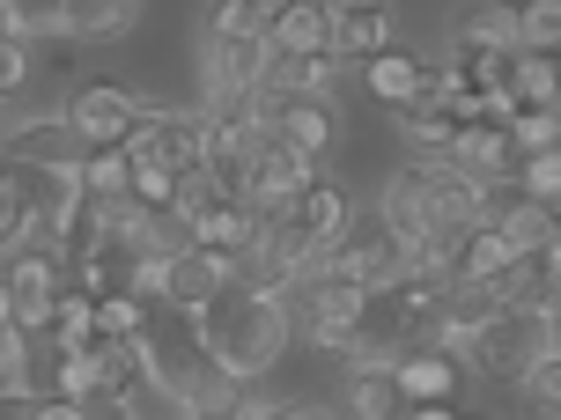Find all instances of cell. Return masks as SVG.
Masks as SVG:
<instances>
[{
    "instance_id": "8",
    "label": "cell",
    "mask_w": 561,
    "mask_h": 420,
    "mask_svg": "<svg viewBox=\"0 0 561 420\" xmlns=\"http://www.w3.org/2000/svg\"><path fill=\"white\" fill-rule=\"evenodd\" d=\"M325 170H318V155H304V148H288V140H266V155H259L229 192L237 199H252L259 214H296L304 207V192L318 185Z\"/></svg>"
},
{
    "instance_id": "25",
    "label": "cell",
    "mask_w": 561,
    "mask_h": 420,
    "mask_svg": "<svg viewBox=\"0 0 561 420\" xmlns=\"http://www.w3.org/2000/svg\"><path fill=\"white\" fill-rule=\"evenodd\" d=\"M0 23L23 37H75L67 30V0H0Z\"/></svg>"
},
{
    "instance_id": "15",
    "label": "cell",
    "mask_w": 561,
    "mask_h": 420,
    "mask_svg": "<svg viewBox=\"0 0 561 420\" xmlns=\"http://www.w3.org/2000/svg\"><path fill=\"white\" fill-rule=\"evenodd\" d=\"M340 406H347L355 420H392V413H407L399 369L392 362H355V369H347V384H340Z\"/></svg>"
},
{
    "instance_id": "35",
    "label": "cell",
    "mask_w": 561,
    "mask_h": 420,
    "mask_svg": "<svg viewBox=\"0 0 561 420\" xmlns=\"http://www.w3.org/2000/svg\"><path fill=\"white\" fill-rule=\"evenodd\" d=\"M554 347H561V303H554Z\"/></svg>"
},
{
    "instance_id": "9",
    "label": "cell",
    "mask_w": 561,
    "mask_h": 420,
    "mask_svg": "<svg viewBox=\"0 0 561 420\" xmlns=\"http://www.w3.org/2000/svg\"><path fill=\"white\" fill-rule=\"evenodd\" d=\"M266 37H199V104H244L266 82Z\"/></svg>"
},
{
    "instance_id": "14",
    "label": "cell",
    "mask_w": 561,
    "mask_h": 420,
    "mask_svg": "<svg viewBox=\"0 0 561 420\" xmlns=\"http://www.w3.org/2000/svg\"><path fill=\"white\" fill-rule=\"evenodd\" d=\"M377 214H385V222L399 229V236H407V244H428V236H436V207H428V185H421V170L407 163V170H392V185H385V199H377Z\"/></svg>"
},
{
    "instance_id": "2",
    "label": "cell",
    "mask_w": 561,
    "mask_h": 420,
    "mask_svg": "<svg viewBox=\"0 0 561 420\" xmlns=\"http://www.w3.org/2000/svg\"><path fill=\"white\" fill-rule=\"evenodd\" d=\"M67 392H75L82 413H148V398H163L156 392V369H148V339H89L75 354Z\"/></svg>"
},
{
    "instance_id": "5",
    "label": "cell",
    "mask_w": 561,
    "mask_h": 420,
    "mask_svg": "<svg viewBox=\"0 0 561 420\" xmlns=\"http://www.w3.org/2000/svg\"><path fill=\"white\" fill-rule=\"evenodd\" d=\"M288 310H296V332H304L310 347H325V354H333L340 339L363 325L369 288H363L355 273H340V266H325V258H318V266H310V273L288 288Z\"/></svg>"
},
{
    "instance_id": "32",
    "label": "cell",
    "mask_w": 561,
    "mask_h": 420,
    "mask_svg": "<svg viewBox=\"0 0 561 420\" xmlns=\"http://www.w3.org/2000/svg\"><path fill=\"white\" fill-rule=\"evenodd\" d=\"M525 45L561 52V0H525Z\"/></svg>"
},
{
    "instance_id": "20",
    "label": "cell",
    "mask_w": 561,
    "mask_h": 420,
    "mask_svg": "<svg viewBox=\"0 0 561 420\" xmlns=\"http://www.w3.org/2000/svg\"><path fill=\"white\" fill-rule=\"evenodd\" d=\"M399 133L414 140V148H450V133H458V112H450L436 89H421V96H407V104H392Z\"/></svg>"
},
{
    "instance_id": "31",
    "label": "cell",
    "mask_w": 561,
    "mask_h": 420,
    "mask_svg": "<svg viewBox=\"0 0 561 420\" xmlns=\"http://www.w3.org/2000/svg\"><path fill=\"white\" fill-rule=\"evenodd\" d=\"M59 332L75 339V347L104 339V332H96V288H67V295H59Z\"/></svg>"
},
{
    "instance_id": "24",
    "label": "cell",
    "mask_w": 561,
    "mask_h": 420,
    "mask_svg": "<svg viewBox=\"0 0 561 420\" xmlns=\"http://www.w3.org/2000/svg\"><path fill=\"white\" fill-rule=\"evenodd\" d=\"M82 185H89L96 199L134 192V148H126V140H112V148H89V155H82Z\"/></svg>"
},
{
    "instance_id": "33",
    "label": "cell",
    "mask_w": 561,
    "mask_h": 420,
    "mask_svg": "<svg viewBox=\"0 0 561 420\" xmlns=\"http://www.w3.org/2000/svg\"><path fill=\"white\" fill-rule=\"evenodd\" d=\"M252 8H259V15H266V23H274V15H280V8H288V0H252Z\"/></svg>"
},
{
    "instance_id": "23",
    "label": "cell",
    "mask_w": 561,
    "mask_h": 420,
    "mask_svg": "<svg viewBox=\"0 0 561 420\" xmlns=\"http://www.w3.org/2000/svg\"><path fill=\"white\" fill-rule=\"evenodd\" d=\"M148 325H156V303L140 288H104L96 295V332L104 339H140Z\"/></svg>"
},
{
    "instance_id": "27",
    "label": "cell",
    "mask_w": 561,
    "mask_h": 420,
    "mask_svg": "<svg viewBox=\"0 0 561 420\" xmlns=\"http://www.w3.org/2000/svg\"><path fill=\"white\" fill-rule=\"evenodd\" d=\"M510 133H517L525 155H533V148H561V104H525V112L510 118Z\"/></svg>"
},
{
    "instance_id": "7",
    "label": "cell",
    "mask_w": 561,
    "mask_h": 420,
    "mask_svg": "<svg viewBox=\"0 0 561 420\" xmlns=\"http://www.w3.org/2000/svg\"><path fill=\"white\" fill-rule=\"evenodd\" d=\"M325 266L355 273L363 288H399V280L414 273V244H407V236L377 214V222H347V236L325 252Z\"/></svg>"
},
{
    "instance_id": "1",
    "label": "cell",
    "mask_w": 561,
    "mask_h": 420,
    "mask_svg": "<svg viewBox=\"0 0 561 420\" xmlns=\"http://www.w3.org/2000/svg\"><path fill=\"white\" fill-rule=\"evenodd\" d=\"M193 317H199L207 354H215L229 376H266V369L296 347V310H288V295L252 288V280H229L222 295L207 310H193Z\"/></svg>"
},
{
    "instance_id": "10",
    "label": "cell",
    "mask_w": 561,
    "mask_h": 420,
    "mask_svg": "<svg viewBox=\"0 0 561 420\" xmlns=\"http://www.w3.org/2000/svg\"><path fill=\"white\" fill-rule=\"evenodd\" d=\"M450 163L466 170V177H480V185H503V177H517L525 148L510 133V118H466V126L450 133Z\"/></svg>"
},
{
    "instance_id": "6",
    "label": "cell",
    "mask_w": 561,
    "mask_h": 420,
    "mask_svg": "<svg viewBox=\"0 0 561 420\" xmlns=\"http://www.w3.org/2000/svg\"><path fill=\"white\" fill-rule=\"evenodd\" d=\"M392 369H399V392H407V413H414V420H450V413H466L458 398H466V384H473V369L458 362V354H444L436 339L407 347Z\"/></svg>"
},
{
    "instance_id": "16",
    "label": "cell",
    "mask_w": 561,
    "mask_h": 420,
    "mask_svg": "<svg viewBox=\"0 0 561 420\" xmlns=\"http://www.w3.org/2000/svg\"><path fill=\"white\" fill-rule=\"evenodd\" d=\"M274 52H333V0H288L266 23Z\"/></svg>"
},
{
    "instance_id": "4",
    "label": "cell",
    "mask_w": 561,
    "mask_h": 420,
    "mask_svg": "<svg viewBox=\"0 0 561 420\" xmlns=\"http://www.w3.org/2000/svg\"><path fill=\"white\" fill-rule=\"evenodd\" d=\"M67 288H75V273H67V252L59 244L8 252V266H0V325H23V332L59 325V295Z\"/></svg>"
},
{
    "instance_id": "21",
    "label": "cell",
    "mask_w": 561,
    "mask_h": 420,
    "mask_svg": "<svg viewBox=\"0 0 561 420\" xmlns=\"http://www.w3.org/2000/svg\"><path fill=\"white\" fill-rule=\"evenodd\" d=\"M140 23V0H67V30L82 45H104V37H126Z\"/></svg>"
},
{
    "instance_id": "18",
    "label": "cell",
    "mask_w": 561,
    "mask_h": 420,
    "mask_svg": "<svg viewBox=\"0 0 561 420\" xmlns=\"http://www.w3.org/2000/svg\"><path fill=\"white\" fill-rule=\"evenodd\" d=\"M392 45V23H385V8H333V52L347 67H369V59Z\"/></svg>"
},
{
    "instance_id": "26",
    "label": "cell",
    "mask_w": 561,
    "mask_h": 420,
    "mask_svg": "<svg viewBox=\"0 0 561 420\" xmlns=\"http://www.w3.org/2000/svg\"><path fill=\"white\" fill-rule=\"evenodd\" d=\"M517 406H525V413L561 420V347H547V354L533 362V376L517 384Z\"/></svg>"
},
{
    "instance_id": "12",
    "label": "cell",
    "mask_w": 561,
    "mask_h": 420,
    "mask_svg": "<svg viewBox=\"0 0 561 420\" xmlns=\"http://www.w3.org/2000/svg\"><path fill=\"white\" fill-rule=\"evenodd\" d=\"M0 155H8V163H82L89 140L67 112H37V118H8Z\"/></svg>"
},
{
    "instance_id": "11",
    "label": "cell",
    "mask_w": 561,
    "mask_h": 420,
    "mask_svg": "<svg viewBox=\"0 0 561 420\" xmlns=\"http://www.w3.org/2000/svg\"><path fill=\"white\" fill-rule=\"evenodd\" d=\"M140 112H148V96H134L126 82H82L75 89V104H67V118L82 126L89 148H112V140H126L140 126Z\"/></svg>"
},
{
    "instance_id": "19",
    "label": "cell",
    "mask_w": 561,
    "mask_h": 420,
    "mask_svg": "<svg viewBox=\"0 0 561 420\" xmlns=\"http://www.w3.org/2000/svg\"><path fill=\"white\" fill-rule=\"evenodd\" d=\"M363 82H369V96H377V104H407V96H421V89H428V59L385 45V52L363 67Z\"/></svg>"
},
{
    "instance_id": "3",
    "label": "cell",
    "mask_w": 561,
    "mask_h": 420,
    "mask_svg": "<svg viewBox=\"0 0 561 420\" xmlns=\"http://www.w3.org/2000/svg\"><path fill=\"white\" fill-rule=\"evenodd\" d=\"M547 347H554V310H495L473 332V384L517 392Z\"/></svg>"
},
{
    "instance_id": "30",
    "label": "cell",
    "mask_w": 561,
    "mask_h": 420,
    "mask_svg": "<svg viewBox=\"0 0 561 420\" xmlns=\"http://www.w3.org/2000/svg\"><path fill=\"white\" fill-rule=\"evenodd\" d=\"M37 45H45V37H23V30H8V37H0V96H8V104L23 96V82H30V52H37Z\"/></svg>"
},
{
    "instance_id": "34",
    "label": "cell",
    "mask_w": 561,
    "mask_h": 420,
    "mask_svg": "<svg viewBox=\"0 0 561 420\" xmlns=\"http://www.w3.org/2000/svg\"><path fill=\"white\" fill-rule=\"evenodd\" d=\"M333 8H385V0H333Z\"/></svg>"
},
{
    "instance_id": "36",
    "label": "cell",
    "mask_w": 561,
    "mask_h": 420,
    "mask_svg": "<svg viewBox=\"0 0 561 420\" xmlns=\"http://www.w3.org/2000/svg\"><path fill=\"white\" fill-rule=\"evenodd\" d=\"M510 8H525V0H510Z\"/></svg>"
},
{
    "instance_id": "22",
    "label": "cell",
    "mask_w": 561,
    "mask_h": 420,
    "mask_svg": "<svg viewBox=\"0 0 561 420\" xmlns=\"http://www.w3.org/2000/svg\"><path fill=\"white\" fill-rule=\"evenodd\" d=\"M296 214L310 222V236H318V252H333L340 236H347V222H355V207H347V192H340L333 177H318V185L304 192V207H296Z\"/></svg>"
},
{
    "instance_id": "29",
    "label": "cell",
    "mask_w": 561,
    "mask_h": 420,
    "mask_svg": "<svg viewBox=\"0 0 561 420\" xmlns=\"http://www.w3.org/2000/svg\"><path fill=\"white\" fill-rule=\"evenodd\" d=\"M517 185L533 199H547V207H561V148H533V155L517 163Z\"/></svg>"
},
{
    "instance_id": "28",
    "label": "cell",
    "mask_w": 561,
    "mask_h": 420,
    "mask_svg": "<svg viewBox=\"0 0 561 420\" xmlns=\"http://www.w3.org/2000/svg\"><path fill=\"white\" fill-rule=\"evenodd\" d=\"M207 37H266V15L252 0H207Z\"/></svg>"
},
{
    "instance_id": "17",
    "label": "cell",
    "mask_w": 561,
    "mask_h": 420,
    "mask_svg": "<svg viewBox=\"0 0 561 420\" xmlns=\"http://www.w3.org/2000/svg\"><path fill=\"white\" fill-rule=\"evenodd\" d=\"M274 140H288V148H304V155H333V140H340V118H333V104L325 96H288L280 104V118H274Z\"/></svg>"
},
{
    "instance_id": "13",
    "label": "cell",
    "mask_w": 561,
    "mask_h": 420,
    "mask_svg": "<svg viewBox=\"0 0 561 420\" xmlns=\"http://www.w3.org/2000/svg\"><path fill=\"white\" fill-rule=\"evenodd\" d=\"M229 280H237V258L229 252H215V244H185V252L170 258V303L178 310H207Z\"/></svg>"
}]
</instances>
